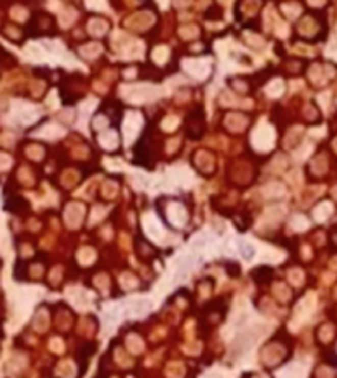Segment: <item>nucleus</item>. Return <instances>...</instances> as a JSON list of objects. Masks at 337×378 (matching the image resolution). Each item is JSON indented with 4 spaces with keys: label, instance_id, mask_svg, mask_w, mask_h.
<instances>
[{
    "label": "nucleus",
    "instance_id": "obj_1",
    "mask_svg": "<svg viewBox=\"0 0 337 378\" xmlns=\"http://www.w3.org/2000/svg\"><path fill=\"white\" fill-rule=\"evenodd\" d=\"M151 308V303L148 299H143V301H134L132 303V311L134 313H143V311H148Z\"/></svg>",
    "mask_w": 337,
    "mask_h": 378
},
{
    "label": "nucleus",
    "instance_id": "obj_2",
    "mask_svg": "<svg viewBox=\"0 0 337 378\" xmlns=\"http://www.w3.org/2000/svg\"><path fill=\"white\" fill-rule=\"evenodd\" d=\"M240 251H242V257H245V258H250L255 255V250H253V247L252 245H248V243H244V242H240Z\"/></svg>",
    "mask_w": 337,
    "mask_h": 378
}]
</instances>
